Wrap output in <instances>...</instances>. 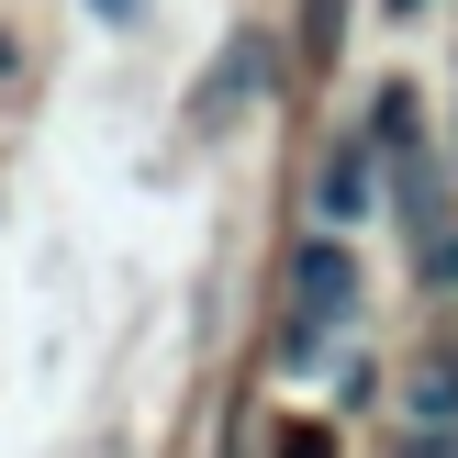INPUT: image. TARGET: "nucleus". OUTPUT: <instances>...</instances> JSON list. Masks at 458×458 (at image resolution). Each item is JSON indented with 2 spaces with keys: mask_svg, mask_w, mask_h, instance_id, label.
I'll return each mask as SVG.
<instances>
[{
  "mask_svg": "<svg viewBox=\"0 0 458 458\" xmlns=\"http://www.w3.org/2000/svg\"><path fill=\"white\" fill-rule=\"evenodd\" d=\"M291 302H302L291 347H313V325H347V302H358V268H347V246H335V235H313L302 258H291Z\"/></svg>",
  "mask_w": 458,
  "mask_h": 458,
  "instance_id": "nucleus-1",
  "label": "nucleus"
},
{
  "mask_svg": "<svg viewBox=\"0 0 458 458\" xmlns=\"http://www.w3.org/2000/svg\"><path fill=\"white\" fill-rule=\"evenodd\" d=\"M258 89H268V45H258V34H235V45L213 56V79L191 89V134H224V112L258 101Z\"/></svg>",
  "mask_w": 458,
  "mask_h": 458,
  "instance_id": "nucleus-2",
  "label": "nucleus"
},
{
  "mask_svg": "<svg viewBox=\"0 0 458 458\" xmlns=\"http://www.w3.org/2000/svg\"><path fill=\"white\" fill-rule=\"evenodd\" d=\"M358 191H369V157H335V168H325V213L347 224V213H358Z\"/></svg>",
  "mask_w": 458,
  "mask_h": 458,
  "instance_id": "nucleus-3",
  "label": "nucleus"
},
{
  "mask_svg": "<svg viewBox=\"0 0 458 458\" xmlns=\"http://www.w3.org/2000/svg\"><path fill=\"white\" fill-rule=\"evenodd\" d=\"M280 458H335V447H325V425H291V447H280Z\"/></svg>",
  "mask_w": 458,
  "mask_h": 458,
  "instance_id": "nucleus-4",
  "label": "nucleus"
},
{
  "mask_svg": "<svg viewBox=\"0 0 458 458\" xmlns=\"http://www.w3.org/2000/svg\"><path fill=\"white\" fill-rule=\"evenodd\" d=\"M380 12H425V0H380Z\"/></svg>",
  "mask_w": 458,
  "mask_h": 458,
  "instance_id": "nucleus-5",
  "label": "nucleus"
},
{
  "mask_svg": "<svg viewBox=\"0 0 458 458\" xmlns=\"http://www.w3.org/2000/svg\"><path fill=\"white\" fill-rule=\"evenodd\" d=\"M101 12H134V0H101Z\"/></svg>",
  "mask_w": 458,
  "mask_h": 458,
  "instance_id": "nucleus-6",
  "label": "nucleus"
}]
</instances>
